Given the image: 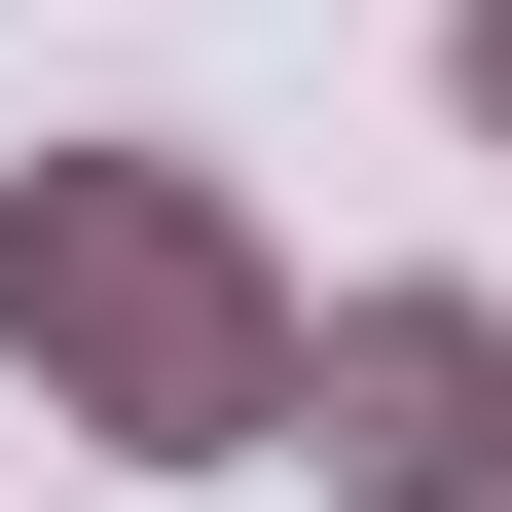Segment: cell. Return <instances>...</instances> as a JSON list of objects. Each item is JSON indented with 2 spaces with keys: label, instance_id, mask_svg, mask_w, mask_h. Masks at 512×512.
Listing matches in <instances>:
<instances>
[{
  "label": "cell",
  "instance_id": "obj_1",
  "mask_svg": "<svg viewBox=\"0 0 512 512\" xmlns=\"http://www.w3.org/2000/svg\"><path fill=\"white\" fill-rule=\"evenodd\" d=\"M293 220L220 147H37L0 183V403L110 439V476H293Z\"/></svg>",
  "mask_w": 512,
  "mask_h": 512
},
{
  "label": "cell",
  "instance_id": "obj_2",
  "mask_svg": "<svg viewBox=\"0 0 512 512\" xmlns=\"http://www.w3.org/2000/svg\"><path fill=\"white\" fill-rule=\"evenodd\" d=\"M293 476L330 512H512V293L476 256H403V293L293 330Z\"/></svg>",
  "mask_w": 512,
  "mask_h": 512
},
{
  "label": "cell",
  "instance_id": "obj_3",
  "mask_svg": "<svg viewBox=\"0 0 512 512\" xmlns=\"http://www.w3.org/2000/svg\"><path fill=\"white\" fill-rule=\"evenodd\" d=\"M439 110H476V147H512V0H439Z\"/></svg>",
  "mask_w": 512,
  "mask_h": 512
}]
</instances>
